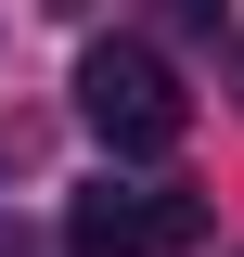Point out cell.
I'll use <instances>...</instances> for the list:
<instances>
[{
  "label": "cell",
  "instance_id": "cell-2",
  "mask_svg": "<svg viewBox=\"0 0 244 257\" xmlns=\"http://www.w3.org/2000/svg\"><path fill=\"white\" fill-rule=\"evenodd\" d=\"M206 244V206L180 180H90L64 206V257H180Z\"/></svg>",
  "mask_w": 244,
  "mask_h": 257
},
{
  "label": "cell",
  "instance_id": "cell-3",
  "mask_svg": "<svg viewBox=\"0 0 244 257\" xmlns=\"http://www.w3.org/2000/svg\"><path fill=\"white\" fill-rule=\"evenodd\" d=\"M231 77H244V52H231Z\"/></svg>",
  "mask_w": 244,
  "mask_h": 257
},
{
  "label": "cell",
  "instance_id": "cell-1",
  "mask_svg": "<svg viewBox=\"0 0 244 257\" xmlns=\"http://www.w3.org/2000/svg\"><path fill=\"white\" fill-rule=\"evenodd\" d=\"M77 116H90L103 155H167L193 128V90L167 77V52H142V39H90V52H77Z\"/></svg>",
  "mask_w": 244,
  "mask_h": 257
}]
</instances>
